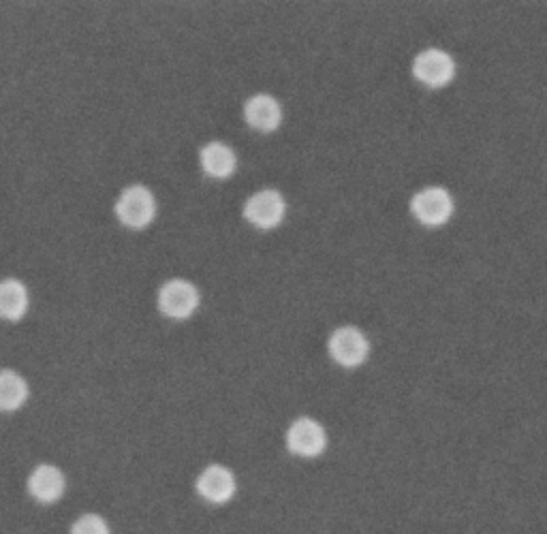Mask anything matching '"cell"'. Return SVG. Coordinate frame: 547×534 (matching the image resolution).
I'll return each mask as SVG.
<instances>
[{
    "instance_id": "obj_1",
    "label": "cell",
    "mask_w": 547,
    "mask_h": 534,
    "mask_svg": "<svg viewBox=\"0 0 547 534\" xmlns=\"http://www.w3.org/2000/svg\"><path fill=\"white\" fill-rule=\"evenodd\" d=\"M116 216L122 225L131 229L148 227L156 216V201L150 193V188L142 184L127 186L118 197Z\"/></svg>"
},
{
    "instance_id": "obj_2",
    "label": "cell",
    "mask_w": 547,
    "mask_h": 534,
    "mask_svg": "<svg viewBox=\"0 0 547 534\" xmlns=\"http://www.w3.org/2000/svg\"><path fill=\"white\" fill-rule=\"evenodd\" d=\"M411 212L421 225L439 227L445 225L453 214V199L447 188L428 186L411 199Z\"/></svg>"
},
{
    "instance_id": "obj_3",
    "label": "cell",
    "mask_w": 547,
    "mask_h": 534,
    "mask_svg": "<svg viewBox=\"0 0 547 534\" xmlns=\"http://www.w3.org/2000/svg\"><path fill=\"white\" fill-rule=\"evenodd\" d=\"M199 306V291L189 280H167L159 291V308L169 319H189Z\"/></svg>"
},
{
    "instance_id": "obj_4",
    "label": "cell",
    "mask_w": 547,
    "mask_h": 534,
    "mask_svg": "<svg viewBox=\"0 0 547 534\" xmlns=\"http://www.w3.org/2000/svg\"><path fill=\"white\" fill-rule=\"evenodd\" d=\"M287 212L285 197L274 188H263V191L248 197L244 206V216L250 225L259 229H274L283 223Z\"/></svg>"
},
{
    "instance_id": "obj_5",
    "label": "cell",
    "mask_w": 547,
    "mask_h": 534,
    "mask_svg": "<svg viewBox=\"0 0 547 534\" xmlns=\"http://www.w3.org/2000/svg\"><path fill=\"white\" fill-rule=\"evenodd\" d=\"M327 349H330V355L336 364H340L342 368H355L366 361L370 353V344L357 327L347 325V327H338L330 336Z\"/></svg>"
},
{
    "instance_id": "obj_6",
    "label": "cell",
    "mask_w": 547,
    "mask_h": 534,
    "mask_svg": "<svg viewBox=\"0 0 547 534\" xmlns=\"http://www.w3.org/2000/svg\"><path fill=\"white\" fill-rule=\"evenodd\" d=\"M413 75L421 84H426L430 88H443L453 80V75H456V60H453L445 50L430 47V50H424L415 58Z\"/></svg>"
},
{
    "instance_id": "obj_7",
    "label": "cell",
    "mask_w": 547,
    "mask_h": 534,
    "mask_svg": "<svg viewBox=\"0 0 547 534\" xmlns=\"http://www.w3.org/2000/svg\"><path fill=\"white\" fill-rule=\"evenodd\" d=\"M327 447L325 428L317 419L300 417L287 430V449L300 458H317Z\"/></svg>"
},
{
    "instance_id": "obj_8",
    "label": "cell",
    "mask_w": 547,
    "mask_h": 534,
    "mask_svg": "<svg viewBox=\"0 0 547 534\" xmlns=\"http://www.w3.org/2000/svg\"><path fill=\"white\" fill-rule=\"evenodd\" d=\"M236 490V475H233L227 466L212 464L208 468H203L201 475L197 477L199 496L212 502V505H225V502L236 496Z\"/></svg>"
},
{
    "instance_id": "obj_9",
    "label": "cell",
    "mask_w": 547,
    "mask_h": 534,
    "mask_svg": "<svg viewBox=\"0 0 547 534\" xmlns=\"http://www.w3.org/2000/svg\"><path fill=\"white\" fill-rule=\"evenodd\" d=\"M246 122L259 133H272L283 122V109L270 94H255L244 105Z\"/></svg>"
},
{
    "instance_id": "obj_10",
    "label": "cell",
    "mask_w": 547,
    "mask_h": 534,
    "mask_svg": "<svg viewBox=\"0 0 547 534\" xmlns=\"http://www.w3.org/2000/svg\"><path fill=\"white\" fill-rule=\"evenodd\" d=\"M65 475L62 470L52 464H39L28 477V492L35 500L50 505L65 494Z\"/></svg>"
},
{
    "instance_id": "obj_11",
    "label": "cell",
    "mask_w": 547,
    "mask_h": 534,
    "mask_svg": "<svg viewBox=\"0 0 547 534\" xmlns=\"http://www.w3.org/2000/svg\"><path fill=\"white\" fill-rule=\"evenodd\" d=\"M199 161H201V169L206 171L210 178H216V180H227L236 174L238 169L236 152H233L227 144H221V141H210V144L203 146Z\"/></svg>"
},
{
    "instance_id": "obj_12",
    "label": "cell",
    "mask_w": 547,
    "mask_h": 534,
    "mask_svg": "<svg viewBox=\"0 0 547 534\" xmlns=\"http://www.w3.org/2000/svg\"><path fill=\"white\" fill-rule=\"evenodd\" d=\"M28 310V289L18 278L0 280V319L20 321Z\"/></svg>"
},
{
    "instance_id": "obj_13",
    "label": "cell",
    "mask_w": 547,
    "mask_h": 534,
    "mask_svg": "<svg viewBox=\"0 0 547 534\" xmlns=\"http://www.w3.org/2000/svg\"><path fill=\"white\" fill-rule=\"evenodd\" d=\"M28 400V383L15 370H0V411L13 413Z\"/></svg>"
},
{
    "instance_id": "obj_14",
    "label": "cell",
    "mask_w": 547,
    "mask_h": 534,
    "mask_svg": "<svg viewBox=\"0 0 547 534\" xmlns=\"http://www.w3.org/2000/svg\"><path fill=\"white\" fill-rule=\"evenodd\" d=\"M71 534H109V526L97 513H86L71 528Z\"/></svg>"
}]
</instances>
